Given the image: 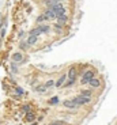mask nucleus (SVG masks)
Listing matches in <instances>:
<instances>
[{
	"mask_svg": "<svg viewBox=\"0 0 117 125\" xmlns=\"http://www.w3.org/2000/svg\"><path fill=\"white\" fill-rule=\"evenodd\" d=\"M33 118H34V116H33L32 113H30V114H29V116H27V120H29V121H32Z\"/></svg>",
	"mask_w": 117,
	"mask_h": 125,
	"instance_id": "2eb2a0df",
	"label": "nucleus"
},
{
	"mask_svg": "<svg viewBox=\"0 0 117 125\" xmlns=\"http://www.w3.org/2000/svg\"><path fill=\"white\" fill-rule=\"evenodd\" d=\"M16 93H18V94H22L23 90H22V88H16Z\"/></svg>",
	"mask_w": 117,
	"mask_h": 125,
	"instance_id": "a211bd4d",
	"label": "nucleus"
},
{
	"mask_svg": "<svg viewBox=\"0 0 117 125\" xmlns=\"http://www.w3.org/2000/svg\"><path fill=\"white\" fill-rule=\"evenodd\" d=\"M94 78V72L93 71H87L85 73V76H83V79H82V83L83 84H86V83H90V80Z\"/></svg>",
	"mask_w": 117,
	"mask_h": 125,
	"instance_id": "f03ea898",
	"label": "nucleus"
},
{
	"mask_svg": "<svg viewBox=\"0 0 117 125\" xmlns=\"http://www.w3.org/2000/svg\"><path fill=\"white\" fill-rule=\"evenodd\" d=\"M57 101H59V99L54 97V98H52V99H51V103H52V105H54V103H57Z\"/></svg>",
	"mask_w": 117,
	"mask_h": 125,
	"instance_id": "ddd939ff",
	"label": "nucleus"
},
{
	"mask_svg": "<svg viewBox=\"0 0 117 125\" xmlns=\"http://www.w3.org/2000/svg\"><path fill=\"white\" fill-rule=\"evenodd\" d=\"M64 105H65L67 107H75L76 103L74 102V101H65V102H64Z\"/></svg>",
	"mask_w": 117,
	"mask_h": 125,
	"instance_id": "0eeeda50",
	"label": "nucleus"
},
{
	"mask_svg": "<svg viewBox=\"0 0 117 125\" xmlns=\"http://www.w3.org/2000/svg\"><path fill=\"white\" fill-rule=\"evenodd\" d=\"M44 90H45L44 86H42V87H38V88H37V91H44Z\"/></svg>",
	"mask_w": 117,
	"mask_h": 125,
	"instance_id": "6ab92c4d",
	"label": "nucleus"
},
{
	"mask_svg": "<svg viewBox=\"0 0 117 125\" xmlns=\"http://www.w3.org/2000/svg\"><path fill=\"white\" fill-rule=\"evenodd\" d=\"M35 41H37V37L30 34V38L27 40V42H29V44H35Z\"/></svg>",
	"mask_w": 117,
	"mask_h": 125,
	"instance_id": "1a4fd4ad",
	"label": "nucleus"
},
{
	"mask_svg": "<svg viewBox=\"0 0 117 125\" xmlns=\"http://www.w3.org/2000/svg\"><path fill=\"white\" fill-rule=\"evenodd\" d=\"M64 80H65V76H61V78H60V80H59V82L56 83V86H57V87H60V86L64 83Z\"/></svg>",
	"mask_w": 117,
	"mask_h": 125,
	"instance_id": "9b49d317",
	"label": "nucleus"
},
{
	"mask_svg": "<svg viewBox=\"0 0 117 125\" xmlns=\"http://www.w3.org/2000/svg\"><path fill=\"white\" fill-rule=\"evenodd\" d=\"M52 125H64V124L60 122V121H56V122H52Z\"/></svg>",
	"mask_w": 117,
	"mask_h": 125,
	"instance_id": "dca6fc26",
	"label": "nucleus"
},
{
	"mask_svg": "<svg viewBox=\"0 0 117 125\" xmlns=\"http://www.w3.org/2000/svg\"><path fill=\"white\" fill-rule=\"evenodd\" d=\"M45 16L46 18H51V19H53V18H57V14L54 12V10H48L46 12H45Z\"/></svg>",
	"mask_w": 117,
	"mask_h": 125,
	"instance_id": "7ed1b4c3",
	"label": "nucleus"
},
{
	"mask_svg": "<svg viewBox=\"0 0 117 125\" xmlns=\"http://www.w3.org/2000/svg\"><path fill=\"white\" fill-rule=\"evenodd\" d=\"M11 59H12L14 61H16V62H18V61H22V60H23V56H22L21 53H14Z\"/></svg>",
	"mask_w": 117,
	"mask_h": 125,
	"instance_id": "39448f33",
	"label": "nucleus"
},
{
	"mask_svg": "<svg viewBox=\"0 0 117 125\" xmlns=\"http://www.w3.org/2000/svg\"><path fill=\"white\" fill-rule=\"evenodd\" d=\"M82 95H85V97H90V95H91V91H82Z\"/></svg>",
	"mask_w": 117,
	"mask_h": 125,
	"instance_id": "f8f14e48",
	"label": "nucleus"
},
{
	"mask_svg": "<svg viewBox=\"0 0 117 125\" xmlns=\"http://www.w3.org/2000/svg\"><path fill=\"white\" fill-rule=\"evenodd\" d=\"M90 84H91L93 87H99V84H101V83H99L98 79H94V78H93L91 80H90Z\"/></svg>",
	"mask_w": 117,
	"mask_h": 125,
	"instance_id": "423d86ee",
	"label": "nucleus"
},
{
	"mask_svg": "<svg viewBox=\"0 0 117 125\" xmlns=\"http://www.w3.org/2000/svg\"><path fill=\"white\" fill-rule=\"evenodd\" d=\"M45 19H46V16H45V15H41L40 18H38V22H42V21H45Z\"/></svg>",
	"mask_w": 117,
	"mask_h": 125,
	"instance_id": "4468645a",
	"label": "nucleus"
},
{
	"mask_svg": "<svg viewBox=\"0 0 117 125\" xmlns=\"http://www.w3.org/2000/svg\"><path fill=\"white\" fill-rule=\"evenodd\" d=\"M52 84H53V80H49V82L46 83V87H51Z\"/></svg>",
	"mask_w": 117,
	"mask_h": 125,
	"instance_id": "f3484780",
	"label": "nucleus"
},
{
	"mask_svg": "<svg viewBox=\"0 0 117 125\" xmlns=\"http://www.w3.org/2000/svg\"><path fill=\"white\" fill-rule=\"evenodd\" d=\"M74 102H75L76 105H85V103H89L90 102V97H85V95L80 94L79 97L74 98Z\"/></svg>",
	"mask_w": 117,
	"mask_h": 125,
	"instance_id": "f257e3e1",
	"label": "nucleus"
},
{
	"mask_svg": "<svg viewBox=\"0 0 117 125\" xmlns=\"http://www.w3.org/2000/svg\"><path fill=\"white\" fill-rule=\"evenodd\" d=\"M40 33H42V30H41L40 27H38V29H34V30L30 31V34H32V35H35V37H37V35L40 34Z\"/></svg>",
	"mask_w": 117,
	"mask_h": 125,
	"instance_id": "6e6552de",
	"label": "nucleus"
},
{
	"mask_svg": "<svg viewBox=\"0 0 117 125\" xmlns=\"http://www.w3.org/2000/svg\"><path fill=\"white\" fill-rule=\"evenodd\" d=\"M68 76H70V80L71 82L75 80V78H76V69L75 68H71L70 72H68Z\"/></svg>",
	"mask_w": 117,
	"mask_h": 125,
	"instance_id": "20e7f679",
	"label": "nucleus"
},
{
	"mask_svg": "<svg viewBox=\"0 0 117 125\" xmlns=\"http://www.w3.org/2000/svg\"><path fill=\"white\" fill-rule=\"evenodd\" d=\"M57 18H59V22H60V23H64V22L67 21V16H65V14H63V15H59Z\"/></svg>",
	"mask_w": 117,
	"mask_h": 125,
	"instance_id": "9d476101",
	"label": "nucleus"
},
{
	"mask_svg": "<svg viewBox=\"0 0 117 125\" xmlns=\"http://www.w3.org/2000/svg\"><path fill=\"white\" fill-rule=\"evenodd\" d=\"M53 1H59V0H53Z\"/></svg>",
	"mask_w": 117,
	"mask_h": 125,
	"instance_id": "aec40b11",
	"label": "nucleus"
}]
</instances>
